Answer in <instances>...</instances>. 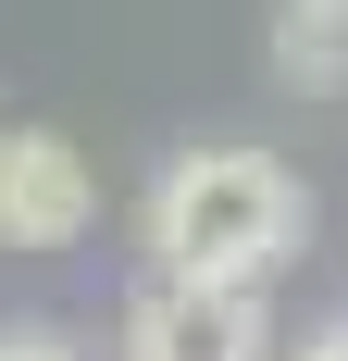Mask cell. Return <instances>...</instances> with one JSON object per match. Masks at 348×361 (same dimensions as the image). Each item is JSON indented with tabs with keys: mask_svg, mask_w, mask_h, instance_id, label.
<instances>
[{
	"mask_svg": "<svg viewBox=\"0 0 348 361\" xmlns=\"http://www.w3.org/2000/svg\"><path fill=\"white\" fill-rule=\"evenodd\" d=\"M299 175H286L274 149H174L162 175H149V274H211V287H274L286 250H299Z\"/></svg>",
	"mask_w": 348,
	"mask_h": 361,
	"instance_id": "obj_1",
	"label": "cell"
},
{
	"mask_svg": "<svg viewBox=\"0 0 348 361\" xmlns=\"http://www.w3.org/2000/svg\"><path fill=\"white\" fill-rule=\"evenodd\" d=\"M274 312L261 287H211V274H137L125 287V361H261Z\"/></svg>",
	"mask_w": 348,
	"mask_h": 361,
	"instance_id": "obj_2",
	"label": "cell"
},
{
	"mask_svg": "<svg viewBox=\"0 0 348 361\" xmlns=\"http://www.w3.org/2000/svg\"><path fill=\"white\" fill-rule=\"evenodd\" d=\"M100 224V175L63 125H0V250H75Z\"/></svg>",
	"mask_w": 348,
	"mask_h": 361,
	"instance_id": "obj_3",
	"label": "cell"
},
{
	"mask_svg": "<svg viewBox=\"0 0 348 361\" xmlns=\"http://www.w3.org/2000/svg\"><path fill=\"white\" fill-rule=\"evenodd\" d=\"M274 75L299 100H348V0H274Z\"/></svg>",
	"mask_w": 348,
	"mask_h": 361,
	"instance_id": "obj_4",
	"label": "cell"
},
{
	"mask_svg": "<svg viewBox=\"0 0 348 361\" xmlns=\"http://www.w3.org/2000/svg\"><path fill=\"white\" fill-rule=\"evenodd\" d=\"M0 361H75L63 324H0Z\"/></svg>",
	"mask_w": 348,
	"mask_h": 361,
	"instance_id": "obj_5",
	"label": "cell"
},
{
	"mask_svg": "<svg viewBox=\"0 0 348 361\" xmlns=\"http://www.w3.org/2000/svg\"><path fill=\"white\" fill-rule=\"evenodd\" d=\"M299 361H348V312H336V324H311V336H299Z\"/></svg>",
	"mask_w": 348,
	"mask_h": 361,
	"instance_id": "obj_6",
	"label": "cell"
}]
</instances>
